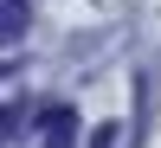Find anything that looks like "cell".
<instances>
[{
  "instance_id": "1",
  "label": "cell",
  "mask_w": 161,
  "mask_h": 148,
  "mask_svg": "<svg viewBox=\"0 0 161 148\" xmlns=\"http://www.w3.org/2000/svg\"><path fill=\"white\" fill-rule=\"evenodd\" d=\"M32 26V13H26V0H0V45H19V32Z\"/></svg>"
},
{
  "instance_id": "2",
  "label": "cell",
  "mask_w": 161,
  "mask_h": 148,
  "mask_svg": "<svg viewBox=\"0 0 161 148\" xmlns=\"http://www.w3.org/2000/svg\"><path fill=\"white\" fill-rule=\"evenodd\" d=\"M7 129H13V110H0V135H7Z\"/></svg>"
},
{
  "instance_id": "3",
  "label": "cell",
  "mask_w": 161,
  "mask_h": 148,
  "mask_svg": "<svg viewBox=\"0 0 161 148\" xmlns=\"http://www.w3.org/2000/svg\"><path fill=\"white\" fill-rule=\"evenodd\" d=\"M0 77H7V71H0Z\"/></svg>"
}]
</instances>
